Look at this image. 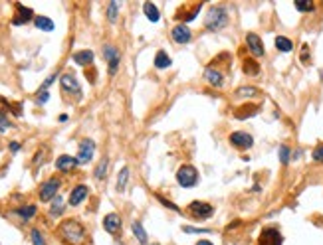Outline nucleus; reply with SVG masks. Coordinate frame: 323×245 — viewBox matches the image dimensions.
Masks as SVG:
<instances>
[{
  "label": "nucleus",
  "mask_w": 323,
  "mask_h": 245,
  "mask_svg": "<svg viewBox=\"0 0 323 245\" xmlns=\"http://www.w3.org/2000/svg\"><path fill=\"white\" fill-rule=\"evenodd\" d=\"M58 233L64 241L72 243V245H81L85 241V229L78 220H66L60 223Z\"/></svg>",
  "instance_id": "obj_1"
},
{
  "label": "nucleus",
  "mask_w": 323,
  "mask_h": 245,
  "mask_svg": "<svg viewBox=\"0 0 323 245\" xmlns=\"http://www.w3.org/2000/svg\"><path fill=\"white\" fill-rule=\"evenodd\" d=\"M226 24H228V10H226L224 6H212V8L206 12V18H204L206 30L218 32V30H222Z\"/></svg>",
  "instance_id": "obj_2"
},
{
  "label": "nucleus",
  "mask_w": 323,
  "mask_h": 245,
  "mask_svg": "<svg viewBox=\"0 0 323 245\" xmlns=\"http://www.w3.org/2000/svg\"><path fill=\"white\" fill-rule=\"evenodd\" d=\"M177 182H179V186H183V188H192V186H196V184H198V170H196L194 166H190V164L181 166L179 172H177Z\"/></svg>",
  "instance_id": "obj_3"
},
{
  "label": "nucleus",
  "mask_w": 323,
  "mask_h": 245,
  "mask_svg": "<svg viewBox=\"0 0 323 245\" xmlns=\"http://www.w3.org/2000/svg\"><path fill=\"white\" fill-rule=\"evenodd\" d=\"M60 180L58 178H50V180H46L42 186H40V200L42 202H50V200H54L58 196V190H60Z\"/></svg>",
  "instance_id": "obj_4"
},
{
  "label": "nucleus",
  "mask_w": 323,
  "mask_h": 245,
  "mask_svg": "<svg viewBox=\"0 0 323 245\" xmlns=\"http://www.w3.org/2000/svg\"><path fill=\"white\" fill-rule=\"evenodd\" d=\"M103 58L107 60V66H109V75H115L117 69H119V60H121V54L115 45H105L103 47Z\"/></svg>",
  "instance_id": "obj_5"
},
{
  "label": "nucleus",
  "mask_w": 323,
  "mask_h": 245,
  "mask_svg": "<svg viewBox=\"0 0 323 245\" xmlns=\"http://www.w3.org/2000/svg\"><path fill=\"white\" fill-rule=\"evenodd\" d=\"M60 85H62V91H64V93L76 95V99H80V97H81V87H80L78 79H76L72 73H64L62 79H60Z\"/></svg>",
  "instance_id": "obj_6"
},
{
  "label": "nucleus",
  "mask_w": 323,
  "mask_h": 245,
  "mask_svg": "<svg viewBox=\"0 0 323 245\" xmlns=\"http://www.w3.org/2000/svg\"><path fill=\"white\" fill-rule=\"evenodd\" d=\"M230 144L234 146V149H238V151H248L250 146L254 144V138H252V134L238 131V133L230 134Z\"/></svg>",
  "instance_id": "obj_7"
},
{
  "label": "nucleus",
  "mask_w": 323,
  "mask_h": 245,
  "mask_svg": "<svg viewBox=\"0 0 323 245\" xmlns=\"http://www.w3.org/2000/svg\"><path fill=\"white\" fill-rule=\"evenodd\" d=\"M260 245H284V237L276 227H266L260 235Z\"/></svg>",
  "instance_id": "obj_8"
},
{
  "label": "nucleus",
  "mask_w": 323,
  "mask_h": 245,
  "mask_svg": "<svg viewBox=\"0 0 323 245\" xmlns=\"http://www.w3.org/2000/svg\"><path fill=\"white\" fill-rule=\"evenodd\" d=\"M188 212H190L194 218H198V220H206V218H210V216L214 214V208H212L210 204H206V202L194 200V202L188 206Z\"/></svg>",
  "instance_id": "obj_9"
},
{
  "label": "nucleus",
  "mask_w": 323,
  "mask_h": 245,
  "mask_svg": "<svg viewBox=\"0 0 323 245\" xmlns=\"http://www.w3.org/2000/svg\"><path fill=\"white\" fill-rule=\"evenodd\" d=\"M93 153H95V142L89 140V138L81 140V142H80V153H78V162H80V164L89 162V160L93 158Z\"/></svg>",
  "instance_id": "obj_10"
},
{
  "label": "nucleus",
  "mask_w": 323,
  "mask_h": 245,
  "mask_svg": "<svg viewBox=\"0 0 323 245\" xmlns=\"http://www.w3.org/2000/svg\"><path fill=\"white\" fill-rule=\"evenodd\" d=\"M103 229L107 233H111V235L119 233V229H121V218L117 214H107L103 218Z\"/></svg>",
  "instance_id": "obj_11"
},
{
  "label": "nucleus",
  "mask_w": 323,
  "mask_h": 245,
  "mask_svg": "<svg viewBox=\"0 0 323 245\" xmlns=\"http://www.w3.org/2000/svg\"><path fill=\"white\" fill-rule=\"evenodd\" d=\"M246 44H248V50L252 52V56H256V58H260V56H264V44H262V40H260V36L258 34H248L246 36Z\"/></svg>",
  "instance_id": "obj_12"
},
{
  "label": "nucleus",
  "mask_w": 323,
  "mask_h": 245,
  "mask_svg": "<svg viewBox=\"0 0 323 245\" xmlns=\"http://www.w3.org/2000/svg\"><path fill=\"white\" fill-rule=\"evenodd\" d=\"M171 36H173V40H175L177 44H188L190 38H192V32L188 30V26H185V24H177V26L173 28Z\"/></svg>",
  "instance_id": "obj_13"
},
{
  "label": "nucleus",
  "mask_w": 323,
  "mask_h": 245,
  "mask_svg": "<svg viewBox=\"0 0 323 245\" xmlns=\"http://www.w3.org/2000/svg\"><path fill=\"white\" fill-rule=\"evenodd\" d=\"M32 18H36V16H34V12H32L28 6H24V4H16V16H14V20H12L14 26L26 24V22H30Z\"/></svg>",
  "instance_id": "obj_14"
},
{
  "label": "nucleus",
  "mask_w": 323,
  "mask_h": 245,
  "mask_svg": "<svg viewBox=\"0 0 323 245\" xmlns=\"http://www.w3.org/2000/svg\"><path fill=\"white\" fill-rule=\"evenodd\" d=\"M204 79L212 85V87H222L224 85V75L218 71V69H214V67H206V71H204Z\"/></svg>",
  "instance_id": "obj_15"
},
{
  "label": "nucleus",
  "mask_w": 323,
  "mask_h": 245,
  "mask_svg": "<svg viewBox=\"0 0 323 245\" xmlns=\"http://www.w3.org/2000/svg\"><path fill=\"white\" fill-rule=\"evenodd\" d=\"M87 198V186L80 184L70 192V206H80Z\"/></svg>",
  "instance_id": "obj_16"
},
{
  "label": "nucleus",
  "mask_w": 323,
  "mask_h": 245,
  "mask_svg": "<svg viewBox=\"0 0 323 245\" xmlns=\"http://www.w3.org/2000/svg\"><path fill=\"white\" fill-rule=\"evenodd\" d=\"M78 164H80V162H78V158L68 156V155H62V156L56 160V168H58L60 172H70V170H74Z\"/></svg>",
  "instance_id": "obj_17"
},
{
  "label": "nucleus",
  "mask_w": 323,
  "mask_h": 245,
  "mask_svg": "<svg viewBox=\"0 0 323 245\" xmlns=\"http://www.w3.org/2000/svg\"><path fill=\"white\" fill-rule=\"evenodd\" d=\"M74 62L78 66H89L93 62V52L91 50H83V52H76L74 54Z\"/></svg>",
  "instance_id": "obj_18"
},
{
  "label": "nucleus",
  "mask_w": 323,
  "mask_h": 245,
  "mask_svg": "<svg viewBox=\"0 0 323 245\" xmlns=\"http://www.w3.org/2000/svg\"><path fill=\"white\" fill-rule=\"evenodd\" d=\"M143 12H145V16H147L151 22H159V20H161V12H159V8H157L153 2H145V4H143Z\"/></svg>",
  "instance_id": "obj_19"
},
{
  "label": "nucleus",
  "mask_w": 323,
  "mask_h": 245,
  "mask_svg": "<svg viewBox=\"0 0 323 245\" xmlns=\"http://www.w3.org/2000/svg\"><path fill=\"white\" fill-rule=\"evenodd\" d=\"M131 229H133V233H135V237L139 239V243H141V245H147V243H149L147 231H145V227H143V223H141V222H133Z\"/></svg>",
  "instance_id": "obj_20"
},
{
  "label": "nucleus",
  "mask_w": 323,
  "mask_h": 245,
  "mask_svg": "<svg viewBox=\"0 0 323 245\" xmlns=\"http://www.w3.org/2000/svg\"><path fill=\"white\" fill-rule=\"evenodd\" d=\"M173 62H171V58L167 56V52H163V50H159L157 52V56H155V67L157 69H165V67H169Z\"/></svg>",
  "instance_id": "obj_21"
},
{
  "label": "nucleus",
  "mask_w": 323,
  "mask_h": 245,
  "mask_svg": "<svg viewBox=\"0 0 323 245\" xmlns=\"http://www.w3.org/2000/svg\"><path fill=\"white\" fill-rule=\"evenodd\" d=\"M64 214V200H62V196L58 194L56 198L52 200V208H50V216H54V218H58V216H62Z\"/></svg>",
  "instance_id": "obj_22"
},
{
  "label": "nucleus",
  "mask_w": 323,
  "mask_h": 245,
  "mask_svg": "<svg viewBox=\"0 0 323 245\" xmlns=\"http://www.w3.org/2000/svg\"><path fill=\"white\" fill-rule=\"evenodd\" d=\"M276 47H278L280 52L288 54V52H292V50H294V44H292V40H290V38H286V36H278V38H276Z\"/></svg>",
  "instance_id": "obj_23"
},
{
  "label": "nucleus",
  "mask_w": 323,
  "mask_h": 245,
  "mask_svg": "<svg viewBox=\"0 0 323 245\" xmlns=\"http://www.w3.org/2000/svg\"><path fill=\"white\" fill-rule=\"evenodd\" d=\"M34 24H36L38 30H44V32H52L54 30V22L48 16H36L34 18Z\"/></svg>",
  "instance_id": "obj_24"
},
{
  "label": "nucleus",
  "mask_w": 323,
  "mask_h": 245,
  "mask_svg": "<svg viewBox=\"0 0 323 245\" xmlns=\"http://www.w3.org/2000/svg\"><path fill=\"white\" fill-rule=\"evenodd\" d=\"M258 111H260L258 105H246V107H242V109L236 111V119H248V117H254Z\"/></svg>",
  "instance_id": "obj_25"
},
{
  "label": "nucleus",
  "mask_w": 323,
  "mask_h": 245,
  "mask_svg": "<svg viewBox=\"0 0 323 245\" xmlns=\"http://www.w3.org/2000/svg\"><path fill=\"white\" fill-rule=\"evenodd\" d=\"M127 182H129V168L123 166L121 172H119V176H117V192H125Z\"/></svg>",
  "instance_id": "obj_26"
},
{
  "label": "nucleus",
  "mask_w": 323,
  "mask_h": 245,
  "mask_svg": "<svg viewBox=\"0 0 323 245\" xmlns=\"http://www.w3.org/2000/svg\"><path fill=\"white\" fill-rule=\"evenodd\" d=\"M234 95L238 97V99H250V97H256L258 95V89L256 87H238Z\"/></svg>",
  "instance_id": "obj_27"
},
{
  "label": "nucleus",
  "mask_w": 323,
  "mask_h": 245,
  "mask_svg": "<svg viewBox=\"0 0 323 245\" xmlns=\"http://www.w3.org/2000/svg\"><path fill=\"white\" fill-rule=\"evenodd\" d=\"M117 12H119V2L113 0V2H109V6H107V20H109L111 24L117 20Z\"/></svg>",
  "instance_id": "obj_28"
},
{
  "label": "nucleus",
  "mask_w": 323,
  "mask_h": 245,
  "mask_svg": "<svg viewBox=\"0 0 323 245\" xmlns=\"http://www.w3.org/2000/svg\"><path fill=\"white\" fill-rule=\"evenodd\" d=\"M107 168H109V160L103 158V160L97 164V168H95V178H97V180H103V178L107 176Z\"/></svg>",
  "instance_id": "obj_29"
},
{
  "label": "nucleus",
  "mask_w": 323,
  "mask_h": 245,
  "mask_svg": "<svg viewBox=\"0 0 323 245\" xmlns=\"http://www.w3.org/2000/svg\"><path fill=\"white\" fill-rule=\"evenodd\" d=\"M36 210H38V208L30 204V206H24V208H18V210H14V212H16V214H18V216H20L22 220H30V218H32V216L36 214Z\"/></svg>",
  "instance_id": "obj_30"
},
{
  "label": "nucleus",
  "mask_w": 323,
  "mask_h": 245,
  "mask_svg": "<svg viewBox=\"0 0 323 245\" xmlns=\"http://www.w3.org/2000/svg\"><path fill=\"white\" fill-rule=\"evenodd\" d=\"M244 73H248V75H258V73H260V66H258L254 60H246V62H244Z\"/></svg>",
  "instance_id": "obj_31"
},
{
  "label": "nucleus",
  "mask_w": 323,
  "mask_h": 245,
  "mask_svg": "<svg viewBox=\"0 0 323 245\" xmlns=\"http://www.w3.org/2000/svg\"><path fill=\"white\" fill-rule=\"evenodd\" d=\"M296 8H297L299 12H311L315 6H313L311 0H296Z\"/></svg>",
  "instance_id": "obj_32"
},
{
  "label": "nucleus",
  "mask_w": 323,
  "mask_h": 245,
  "mask_svg": "<svg viewBox=\"0 0 323 245\" xmlns=\"http://www.w3.org/2000/svg\"><path fill=\"white\" fill-rule=\"evenodd\" d=\"M30 237H32V243H34V245H46L44 235H42L40 229H32V231H30Z\"/></svg>",
  "instance_id": "obj_33"
},
{
  "label": "nucleus",
  "mask_w": 323,
  "mask_h": 245,
  "mask_svg": "<svg viewBox=\"0 0 323 245\" xmlns=\"http://www.w3.org/2000/svg\"><path fill=\"white\" fill-rule=\"evenodd\" d=\"M200 6H202V4H194V6H192L188 12H185V18H183V20H185V22H190V20H194V18H196V14L200 12Z\"/></svg>",
  "instance_id": "obj_34"
},
{
  "label": "nucleus",
  "mask_w": 323,
  "mask_h": 245,
  "mask_svg": "<svg viewBox=\"0 0 323 245\" xmlns=\"http://www.w3.org/2000/svg\"><path fill=\"white\" fill-rule=\"evenodd\" d=\"M280 160H282V164H288L290 162V149L284 144V146H280Z\"/></svg>",
  "instance_id": "obj_35"
},
{
  "label": "nucleus",
  "mask_w": 323,
  "mask_h": 245,
  "mask_svg": "<svg viewBox=\"0 0 323 245\" xmlns=\"http://www.w3.org/2000/svg\"><path fill=\"white\" fill-rule=\"evenodd\" d=\"M157 200H159L161 204H163V206H167L169 210H175V212H181V208H177V206H175L173 202H169V200H165V198H163V196H161V194H157Z\"/></svg>",
  "instance_id": "obj_36"
},
{
  "label": "nucleus",
  "mask_w": 323,
  "mask_h": 245,
  "mask_svg": "<svg viewBox=\"0 0 323 245\" xmlns=\"http://www.w3.org/2000/svg\"><path fill=\"white\" fill-rule=\"evenodd\" d=\"M8 129H10V123H8V119H6V113L0 111V133H4V131H8Z\"/></svg>",
  "instance_id": "obj_37"
},
{
  "label": "nucleus",
  "mask_w": 323,
  "mask_h": 245,
  "mask_svg": "<svg viewBox=\"0 0 323 245\" xmlns=\"http://www.w3.org/2000/svg\"><path fill=\"white\" fill-rule=\"evenodd\" d=\"M313 160H317V162H323V144H319L317 149L313 151Z\"/></svg>",
  "instance_id": "obj_38"
},
{
  "label": "nucleus",
  "mask_w": 323,
  "mask_h": 245,
  "mask_svg": "<svg viewBox=\"0 0 323 245\" xmlns=\"http://www.w3.org/2000/svg\"><path fill=\"white\" fill-rule=\"evenodd\" d=\"M183 229L187 233H208V229H204V227H200V229L198 227H183Z\"/></svg>",
  "instance_id": "obj_39"
},
{
  "label": "nucleus",
  "mask_w": 323,
  "mask_h": 245,
  "mask_svg": "<svg viewBox=\"0 0 323 245\" xmlns=\"http://www.w3.org/2000/svg\"><path fill=\"white\" fill-rule=\"evenodd\" d=\"M48 91H44V89H40V93H38V103H46L48 101Z\"/></svg>",
  "instance_id": "obj_40"
},
{
  "label": "nucleus",
  "mask_w": 323,
  "mask_h": 245,
  "mask_svg": "<svg viewBox=\"0 0 323 245\" xmlns=\"http://www.w3.org/2000/svg\"><path fill=\"white\" fill-rule=\"evenodd\" d=\"M54 81H56V75H50V77H48V79H46V81H44V87H42V89H44V91H46V89H48V87H50V85H52V83H54Z\"/></svg>",
  "instance_id": "obj_41"
},
{
  "label": "nucleus",
  "mask_w": 323,
  "mask_h": 245,
  "mask_svg": "<svg viewBox=\"0 0 323 245\" xmlns=\"http://www.w3.org/2000/svg\"><path fill=\"white\" fill-rule=\"evenodd\" d=\"M10 151H12V153H18V151H20V142H16V140L10 142Z\"/></svg>",
  "instance_id": "obj_42"
},
{
  "label": "nucleus",
  "mask_w": 323,
  "mask_h": 245,
  "mask_svg": "<svg viewBox=\"0 0 323 245\" xmlns=\"http://www.w3.org/2000/svg\"><path fill=\"white\" fill-rule=\"evenodd\" d=\"M196 245H214V243L208 241V239H200V241H196Z\"/></svg>",
  "instance_id": "obj_43"
}]
</instances>
